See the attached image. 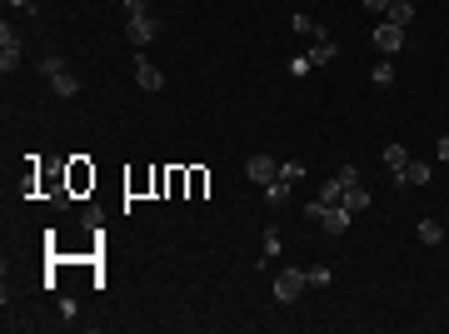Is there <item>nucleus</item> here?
Returning a JSON list of instances; mask_svg holds the SVG:
<instances>
[{
	"label": "nucleus",
	"instance_id": "b1692460",
	"mask_svg": "<svg viewBox=\"0 0 449 334\" xmlns=\"http://www.w3.org/2000/svg\"><path fill=\"white\" fill-rule=\"evenodd\" d=\"M324 210H329L324 200H310V205H305V219H315V225H320V219H324Z\"/></svg>",
	"mask_w": 449,
	"mask_h": 334
},
{
	"label": "nucleus",
	"instance_id": "a211bd4d",
	"mask_svg": "<svg viewBox=\"0 0 449 334\" xmlns=\"http://www.w3.org/2000/svg\"><path fill=\"white\" fill-rule=\"evenodd\" d=\"M369 80H374V90H389V85H395V65H389V60H379V65L369 70Z\"/></svg>",
	"mask_w": 449,
	"mask_h": 334
},
{
	"label": "nucleus",
	"instance_id": "2eb2a0df",
	"mask_svg": "<svg viewBox=\"0 0 449 334\" xmlns=\"http://www.w3.org/2000/svg\"><path fill=\"white\" fill-rule=\"evenodd\" d=\"M415 240H419V245H439V240H444V225H439V219H419Z\"/></svg>",
	"mask_w": 449,
	"mask_h": 334
},
{
	"label": "nucleus",
	"instance_id": "4468645a",
	"mask_svg": "<svg viewBox=\"0 0 449 334\" xmlns=\"http://www.w3.org/2000/svg\"><path fill=\"white\" fill-rule=\"evenodd\" d=\"M50 90L61 95V100H70V95H80V80H75L70 70H61V75H50Z\"/></svg>",
	"mask_w": 449,
	"mask_h": 334
},
{
	"label": "nucleus",
	"instance_id": "f03ea898",
	"mask_svg": "<svg viewBox=\"0 0 449 334\" xmlns=\"http://www.w3.org/2000/svg\"><path fill=\"white\" fill-rule=\"evenodd\" d=\"M369 45H374L379 55H400V50H405V30H400V25H389V20H379L374 35H369Z\"/></svg>",
	"mask_w": 449,
	"mask_h": 334
},
{
	"label": "nucleus",
	"instance_id": "423d86ee",
	"mask_svg": "<svg viewBox=\"0 0 449 334\" xmlns=\"http://www.w3.org/2000/svg\"><path fill=\"white\" fill-rule=\"evenodd\" d=\"M429 160H405V170H395V175H389V180H395V185H429Z\"/></svg>",
	"mask_w": 449,
	"mask_h": 334
},
{
	"label": "nucleus",
	"instance_id": "6ab92c4d",
	"mask_svg": "<svg viewBox=\"0 0 449 334\" xmlns=\"http://www.w3.org/2000/svg\"><path fill=\"white\" fill-rule=\"evenodd\" d=\"M290 200V180H274V185H265V205H285Z\"/></svg>",
	"mask_w": 449,
	"mask_h": 334
},
{
	"label": "nucleus",
	"instance_id": "9b49d317",
	"mask_svg": "<svg viewBox=\"0 0 449 334\" xmlns=\"http://www.w3.org/2000/svg\"><path fill=\"white\" fill-rule=\"evenodd\" d=\"M334 55H340V45H334V40H315V45L305 50V60H310V65H324V60H334Z\"/></svg>",
	"mask_w": 449,
	"mask_h": 334
},
{
	"label": "nucleus",
	"instance_id": "9d476101",
	"mask_svg": "<svg viewBox=\"0 0 449 334\" xmlns=\"http://www.w3.org/2000/svg\"><path fill=\"white\" fill-rule=\"evenodd\" d=\"M340 205H345L350 214H365V210H369V190H365V180H355V185L345 190V200H340Z\"/></svg>",
	"mask_w": 449,
	"mask_h": 334
},
{
	"label": "nucleus",
	"instance_id": "c756f323",
	"mask_svg": "<svg viewBox=\"0 0 449 334\" xmlns=\"http://www.w3.org/2000/svg\"><path fill=\"white\" fill-rule=\"evenodd\" d=\"M11 6H15V11H30V6H35V0H11Z\"/></svg>",
	"mask_w": 449,
	"mask_h": 334
},
{
	"label": "nucleus",
	"instance_id": "f257e3e1",
	"mask_svg": "<svg viewBox=\"0 0 449 334\" xmlns=\"http://www.w3.org/2000/svg\"><path fill=\"white\" fill-rule=\"evenodd\" d=\"M305 290H310V274H305V269H285V274L274 280V300H285V304H295Z\"/></svg>",
	"mask_w": 449,
	"mask_h": 334
},
{
	"label": "nucleus",
	"instance_id": "6e6552de",
	"mask_svg": "<svg viewBox=\"0 0 449 334\" xmlns=\"http://www.w3.org/2000/svg\"><path fill=\"white\" fill-rule=\"evenodd\" d=\"M350 219H355V214H350L345 205H329V210H324V219H320V225H324L329 235H345V230H350Z\"/></svg>",
	"mask_w": 449,
	"mask_h": 334
},
{
	"label": "nucleus",
	"instance_id": "f3484780",
	"mask_svg": "<svg viewBox=\"0 0 449 334\" xmlns=\"http://www.w3.org/2000/svg\"><path fill=\"white\" fill-rule=\"evenodd\" d=\"M405 160H410V150H405V145H384V170H389V175L405 170Z\"/></svg>",
	"mask_w": 449,
	"mask_h": 334
},
{
	"label": "nucleus",
	"instance_id": "20e7f679",
	"mask_svg": "<svg viewBox=\"0 0 449 334\" xmlns=\"http://www.w3.org/2000/svg\"><path fill=\"white\" fill-rule=\"evenodd\" d=\"M245 170H250L255 185H274V180H279V160H270V155H250V160H245Z\"/></svg>",
	"mask_w": 449,
	"mask_h": 334
},
{
	"label": "nucleus",
	"instance_id": "39448f33",
	"mask_svg": "<svg viewBox=\"0 0 449 334\" xmlns=\"http://www.w3.org/2000/svg\"><path fill=\"white\" fill-rule=\"evenodd\" d=\"M125 35H130V45H150L155 35H160V20L145 11V15H130V25H125Z\"/></svg>",
	"mask_w": 449,
	"mask_h": 334
},
{
	"label": "nucleus",
	"instance_id": "ddd939ff",
	"mask_svg": "<svg viewBox=\"0 0 449 334\" xmlns=\"http://www.w3.org/2000/svg\"><path fill=\"white\" fill-rule=\"evenodd\" d=\"M135 85H140V90H160V85H165V75H160L150 60H140V65H135Z\"/></svg>",
	"mask_w": 449,
	"mask_h": 334
},
{
	"label": "nucleus",
	"instance_id": "393cba45",
	"mask_svg": "<svg viewBox=\"0 0 449 334\" xmlns=\"http://www.w3.org/2000/svg\"><path fill=\"white\" fill-rule=\"evenodd\" d=\"M334 175H340V180H345V190H350V185L360 180V170H355V165H340V170H334Z\"/></svg>",
	"mask_w": 449,
	"mask_h": 334
},
{
	"label": "nucleus",
	"instance_id": "cd10ccee",
	"mask_svg": "<svg viewBox=\"0 0 449 334\" xmlns=\"http://www.w3.org/2000/svg\"><path fill=\"white\" fill-rule=\"evenodd\" d=\"M365 11H369V15H384V11H389V0H365Z\"/></svg>",
	"mask_w": 449,
	"mask_h": 334
},
{
	"label": "nucleus",
	"instance_id": "aec40b11",
	"mask_svg": "<svg viewBox=\"0 0 449 334\" xmlns=\"http://www.w3.org/2000/svg\"><path fill=\"white\" fill-rule=\"evenodd\" d=\"M305 274H310V290H329V280H334L329 264H315V269H305Z\"/></svg>",
	"mask_w": 449,
	"mask_h": 334
},
{
	"label": "nucleus",
	"instance_id": "0eeeda50",
	"mask_svg": "<svg viewBox=\"0 0 449 334\" xmlns=\"http://www.w3.org/2000/svg\"><path fill=\"white\" fill-rule=\"evenodd\" d=\"M65 175H70V190H75V195H85V190L95 185V170H90L85 160H70V165H65Z\"/></svg>",
	"mask_w": 449,
	"mask_h": 334
},
{
	"label": "nucleus",
	"instance_id": "4be33fe9",
	"mask_svg": "<svg viewBox=\"0 0 449 334\" xmlns=\"http://www.w3.org/2000/svg\"><path fill=\"white\" fill-rule=\"evenodd\" d=\"M279 180H290V185L305 180V165H300V160H285V165H279Z\"/></svg>",
	"mask_w": 449,
	"mask_h": 334
},
{
	"label": "nucleus",
	"instance_id": "bb28decb",
	"mask_svg": "<svg viewBox=\"0 0 449 334\" xmlns=\"http://www.w3.org/2000/svg\"><path fill=\"white\" fill-rule=\"evenodd\" d=\"M150 11V0H125V15H145Z\"/></svg>",
	"mask_w": 449,
	"mask_h": 334
},
{
	"label": "nucleus",
	"instance_id": "412c9836",
	"mask_svg": "<svg viewBox=\"0 0 449 334\" xmlns=\"http://www.w3.org/2000/svg\"><path fill=\"white\" fill-rule=\"evenodd\" d=\"M279 250H285V235H279V230L270 225V230H265V259H274Z\"/></svg>",
	"mask_w": 449,
	"mask_h": 334
},
{
	"label": "nucleus",
	"instance_id": "5701e85b",
	"mask_svg": "<svg viewBox=\"0 0 449 334\" xmlns=\"http://www.w3.org/2000/svg\"><path fill=\"white\" fill-rule=\"evenodd\" d=\"M40 70H45V80H50V75H61V70H65V60H61V55H45Z\"/></svg>",
	"mask_w": 449,
	"mask_h": 334
},
{
	"label": "nucleus",
	"instance_id": "dca6fc26",
	"mask_svg": "<svg viewBox=\"0 0 449 334\" xmlns=\"http://www.w3.org/2000/svg\"><path fill=\"white\" fill-rule=\"evenodd\" d=\"M320 200H324V205H340V200H345V180H340V175H329V180L320 185Z\"/></svg>",
	"mask_w": 449,
	"mask_h": 334
},
{
	"label": "nucleus",
	"instance_id": "a878e982",
	"mask_svg": "<svg viewBox=\"0 0 449 334\" xmlns=\"http://www.w3.org/2000/svg\"><path fill=\"white\" fill-rule=\"evenodd\" d=\"M310 70H315V65L305 60V55H295V60H290V75H310Z\"/></svg>",
	"mask_w": 449,
	"mask_h": 334
},
{
	"label": "nucleus",
	"instance_id": "f8f14e48",
	"mask_svg": "<svg viewBox=\"0 0 449 334\" xmlns=\"http://www.w3.org/2000/svg\"><path fill=\"white\" fill-rule=\"evenodd\" d=\"M290 30H295V35H310V40H329V30L315 25L310 15H290Z\"/></svg>",
	"mask_w": 449,
	"mask_h": 334
},
{
	"label": "nucleus",
	"instance_id": "c85d7f7f",
	"mask_svg": "<svg viewBox=\"0 0 449 334\" xmlns=\"http://www.w3.org/2000/svg\"><path fill=\"white\" fill-rule=\"evenodd\" d=\"M434 155H439V160H449V135H439V145H434Z\"/></svg>",
	"mask_w": 449,
	"mask_h": 334
},
{
	"label": "nucleus",
	"instance_id": "7ed1b4c3",
	"mask_svg": "<svg viewBox=\"0 0 449 334\" xmlns=\"http://www.w3.org/2000/svg\"><path fill=\"white\" fill-rule=\"evenodd\" d=\"M15 65H20V35H15V30H11V20H6V25H0V70L11 75Z\"/></svg>",
	"mask_w": 449,
	"mask_h": 334
},
{
	"label": "nucleus",
	"instance_id": "1a4fd4ad",
	"mask_svg": "<svg viewBox=\"0 0 449 334\" xmlns=\"http://www.w3.org/2000/svg\"><path fill=\"white\" fill-rule=\"evenodd\" d=\"M384 20H389V25H400V30H410V20H415V0H389Z\"/></svg>",
	"mask_w": 449,
	"mask_h": 334
}]
</instances>
